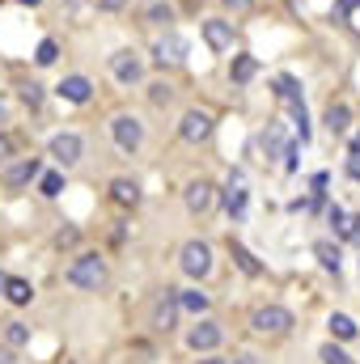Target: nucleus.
I'll return each instance as SVG.
<instances>
[{
	"mask_svg": "<svg viewBox=\"0 0 360 364\" xmlns=\"http://www.w3.org/2000/svg\"><path fill=\"white\" fill-rule=\"evenodd\" d=\"M55 93H60L64 102H73V106H85L93 97V85H90V77H64Z\"/></svg>",
	"mask_w": 360,
	"mask_h": 364,
	"instance_id": "obj_14",
	"label": "nucleus"
},
{
	"mask_svg": "<svg viewBox=\"0 0 360 364\" xmlns=\"http://www.w3.org/2000/svg\"><path fill=\"white\" fill-rule=\"evenodd\" d=\"M275 97H280L284 106H301V85H297L292 77H280V81H275Z\"/></svg>",
	"mask_w": 360,
	"mask_h": 364,
	"instance_id": "obj_23",
	"label": "nucleus"
},
{
	"mask_svg": "<svg viewBox=\"0 0 360 364\" xmlns=\"http://www.w3.org/2000/svg\"><path fill=\"white\" fill-rule=\"evenodd\" d=\"M199 364H225V360H216V356H208V360H199Z\"/></svg>",
	"mask_w": 360,
	"mask_h": 364,
	"instance_id": "obj_41",
	"label": "nucleus"
},
{
	"mask_svg": "<svg viewBox=\"0 0 360 364\" xmlns=\"http://www.w3.org/2000/svg\"><path fill=\"white\" fill-rule=\"evenodd\" d=\"M348 127H352V110L344 102H331L327 106V132L331 136H348Z\"/></svg>",
	"mask_w": 360,
	"mask_h": 364,
	"instance_id": "obj_15",
	"label": "nucleus"
},
{
	"mask_svg": "<svg viewBox=\"0 0 360 364\" xmlns=\"http://www.w3.org/2000/svg\"><path fill=\"white\" fill-rule=\"evenodd\" d=\"M179 136L186 144H203L208 136H212V114L208 110H186L179 123Z\"/></svg>",
	"mask_w": 360,
	"mask_h": 364,
	"instance_id": "obj_6",
	"label": "nucleus"
},
{
	"mask_svg": "<svg viewBox=\"0 0 360 364\" xmlns=\"http://www.w3.org/2000/svg\"><path fill=\"white\" fill-rule=\"evenodd\" d=\"M179 267H182V275H191V279H203V275L212 272V250H208V242H186L179 250Z\"/></svg>",
	"mask_w": 360,
	"mask_h": 364,
	"instance_id": "obj_4",
	"label": "nucleus"
},
{
	"mask_svg": "<svg viewBox=\"0 0 360 364\" xmlns=\"http://www.w3.org/2000/svg\"><path fill=\"white\" fill-rule=\"evenodd\" d=\"M38 174H43V161L26 157V161H17V166H9V170H4V186H9V191H21V186H30Z\"/></svg>",
	"mask_w": 360,
	"mask_h": 364,
	"instance_id": "obj_10",
	"label": "nucleus"
},
{
	"mask_svg": "<svg viewBox=\"0 0 360 364\" xmlns=\"http://www.w3.org/2000/svg\"><path fill=\"white\" fill-rule=\"evenodd\" d=\"M21 4H38V0H21Z\"/></svg>",
	"mask_w": 360,
	"mask_h": 364,
	"instance_id": "obj_42",
	"label": "nucleus"
},
{
	"mask_svg": "<svg viewBox=\"0 0 360 364\" xmlns=\"http://www.w3.org/2000/svg\"><path fill=\"white\" fill-rule=\"evenodd\" d=\"M38 191H43L47 199H55V195L64 191V174H60V170H47V174H38Z\"/></svg>",
	"mask_w": 360,
	"mask_h": 364,
	"instance_id": "obj_25",
	"label": "nucleus"
},
{
	"mask_svg": "<svg viewBox=\"0 0 360 364\" xmlns=\"http://www.w3.org/2000/svg\"><path fill=\"white\" fill-rule=\"evenodd\" d=\"M182 55H186V43H182L179 34H166V38H162V43L153 47V60H157L162 68H179Z\"/></svg>",
	"mask_w": 360,
	"mask_h": 364,
	"instance_id": "obj_12",
	"label": "nucleus"
},
{
	"mask_svg": "<svg viewBox=\"0 0 360 364\" xmlns=\"http://www.w3.org/2000/svg\"><path fill=\"white\" fill-rule=\"evenodd\" d=\"M348 242H356V246H360V216L348 220Z\"/></svg>",
	"mask_w": 360,
	"mask_h": 364,
	"instance_id": "obj_37",
	"label": "nucleus"
},
{
	"mask_svg": "<svg viewBox=\"0 0 360 364\" xmlns=\"http://www.w3.org/2000/svg\"><path fill=\"white\" fill-rule=\"evenodd\" d=\"M34 60H38L43 68H51V64L60 60V43H55V38H43V43H38V55H34Z\"/></svg>",
	"mask_w": 360,
	"mask_h": 364,
	"instance_id": "obj_27",
	"label": "nucleus"
},
{
	"mask_svg": "<svg viewBox=\"0 0 360 364\" xmlns=\"http://www.w3.org/2000/svg\"><path fill=\"white\" fill-rule=\"evenodd\" d=\"M327 326H331V335H335V339H356V335H360V326L348 318V314H331V322H327Z\"/></svg>",
	"mask_w": 360,
	"mask_h": 364,
	"instance_id": "obj_22",
	"label": "nucleus"
},
{
	"mask_svg": "<svg viewBox=\"0 0 360 364\" xmlns=\"http://www.w3.org/2000/svg\"><path fill=\"white\" fill-rule=\"evenodd\" d=\"M174 314H179V296L166 288L153 305V331H174Z\"/></svg>",
	"mask_w": 360,
	"mask_h": 364,
	"instance_id": "obj_13",
	"label": "nucleus"
},
{
	"mask_svg": "<svg viewBox=\"0 0 360 364\" xmlns=\"http://www.w3.org/2000/svg\"><path fill=\"white\" fill-rule=\"evenodd\" d=\"M182 203H186V212L203 216V212H212V208H216V186H212L208 178L186 182V191H182Z\"/></svg>",
	"mask_w": 360,
	"mask_h": 364,
	"instance_id": "obj_5",
	"label": "nucleus"
},
{
	"mask_svg": "<svg viewBox=\"0 0 360 364\" xmlns=\"http://www.w3.org/2000/svg\"><path fill=\"white\" fill-rule=\"evenodd\" d=\"M259 360V356H250V352H242V356H238V364H255Z\"/></svg>",
	"mask_w": 360,
	"mask_h": 364,
	"instance_id": "obj_39",
	"label": "nucleus"
},
{
	"mask_svg": "<svg viewBox=\"0 0 360 364\" xmlns=\"http://www.w3.org/2000/svg\"><path fill=\"white\" fill-rule=\"evenodd\" d=\"M250 331H255V335H288V331H292V314H288L284 305H263V309H255Z\"/></svg>",
	"mask_w": 360,
	"mask_h": 364,
	"instance_id": "obj_2",
	"label": "nucleus"
},
{
	"mask_svg": "<svg viewBox=\"0 0 360 364\" xmlns=\"http://www.w3.org/2000/svg\"><path fill=\"white\" fill-rule=\"evenodd\" d=\"M174 296H179V305L186 309V314H208V305H212V296L199 292V288H182V292H174Z\"/></svg>",
	"mask_w": 360,
	"mask_h": 364,
	"instance_id": "obj_19",
	"label": "nucleus"
},
{
	"mask_svg": "<svg viewBox=\"0 0 360 364\" xmlns=\"http://www.w3.org/2000/svg\"><path fill=\"white\" fill-rule=\"evenodd\" d=\"M229 255H233V263H238V267H242L246 275H259V272H263V267L255 263V255H250L242 242H233V237H229Z\"/></svg>",
	"mask_w": 360,
	"mask_h": 364,
	"instance_id": "obj_21",
	"label": "nucleus"
},
{
	"mask_svg": "<svg viewBox=\"0 0 360 364\" xmlns=\"http://www.w3.org/2000/svg\"><path fill=\"white\" fill-rule=\"evenodd\" d=\"M225 212H229V216H242V212H246V186H242L238 174H233L229 186H225Z\"/></svg>",
	"mask_w": 360,
	"mask_h": 364,
	"instance_id": "obj_17",
	"label": "nucleus"
},
{
	"mask_svg": "<svg viewBox=\"0 0 360 364\" xmlns=\"http://www.w3.org/2000/svg\"><path fill=\"white\" fill-rule=\"evenodd\" d=\"M216 343H221V326H216V322H208V318H203V322H195V326L186 331V348H191V352H212Z\"/></svg>",
	"mask_w": 360,
	"mask_h": 364,
	"instance_id": "obj_9",
	"label": "nucleus"
},
{
	"mask_svg": "<svg viewBox=\"0 0 360 364\" xmlns=\"http://www.w3.org/2000/svg\"><path fill=\"white\" fill-rule=\"evenodd\" d=\"M331 225H335V233H339V237H348V216H344L339 208H331Z\"/></svg>",
	"mask_w": 360,
	"mask_h": 364,
	"instance_id": "obj_32",
	"label": "nucleus"
},
{
	"mask_svg": "<svg viewBox=\"0 0 360 364\" xmlns=\"http://www.w3.org/2000/svg\"><path fill=\"white\" fill-rule=\"evenodd\" d=\"M318 360H322V364H352V360H348V352H344V348H335V343H327V348L318 352Z\"/></svg>",
	"mask_w": 360,
	"mask_h": 364,
	"instance_id": "obj_28",
	"label": "nucleus"
},
{
	"mask_svg": "<svg viewBox=\"0 0 360 364\" xmlns=\"http://www.w3.org/2000/svg\"><path fill=\"white\" fill-rule=\"evenodd\" d=\"M4 296H9V305H30L34 301V288L26 284V279H13V275H4Z\"/></svg>",
	"mask_w": 360,
	"mask_h": 364,
	"instance_id": "obj_18",
	"label": "nucleus"
},
{
	"mask_svg": "<svg viewBox=\"0 0 360 364\" xmlns=\"http://www.w3.org/2000/svg\"><path fill=\"white\" fill-rule=\"evenodd\" d=\"M110 199H115L119 208H136V203H140V186L132 178H115L110 182Z\"/></svg>",
	"mask_w": 360,
	"mask_h": 364,
	"instance_id": "obj_16",
	"label": "nucleus"
},
{
	"mask_svg": "<svg viewBox=\"0 0 360 364\" xmlns=\"http://www.w3.org/2000/svg\"><path fill=\"white\" fill-rule=\"evenodd\" d=\"M55 246H77V229H60L55 233Z\"/></svg>",
	"mask_w": 360,
	"mask_h": 364,
	"instance_id": "obj_33",
	"label": "nucleus"
},
{
	"mask_svg": "<svg viewBox=\"0 0 360 364\" xmlns=\"http://www.w3.org/2000/svg\"><path fill=\"white\" fill-rule=\"evenodd\" d=\"M348 174L360 182V132L352 136V153H348Z\"/></svg>",
	"mask_w": 360,
	"mask_h": 364,
	"instance_id": "obj_30",
	"label": "nucleus"
},
{
	"mask_svg": "<svg viewBox=\"0 0 360 364\" xmlns=\"http://www.w3.org/2000/svg\"><path fill=\"white\" fill-rule=\"evenodd\" d=\"M4 339H9V348H26L30 343V326L26 322H9L4 326Z\"/></svg>",
	"mask_w": 360,
	"mask_h": 364,
	"instance_id": "obj_26",
	"label": "nucleus"
},
{
	"mask_svg": "<svg viewBox=\"0 0 360 364\" xmlns=\"http://www.w3.org/2000/svg\"><path fill=\"white\" fill-rule=\"evenodd\" d=\"M314 255H318V263H322L327 272L339 275V246H331V242H318V246H314Z\"/></svg>",
	"mask_w": 360,
	"mask_h": 364,
	"instance_id": "obj_24",
	"label": "nucleus"
},
{
	"mask_svg": "<svg viewBox=\"0 0 360 364\" xmlns=\"http://www.w3.org/2000/svg\"><path fill=\"white\" fill-rule=\"evenodd\" d=\"M225 9H233V13H250L255 0H225Z\"/></svg>",
	"mask_w": 360,
	"mask_h": 364,
	"instance_id": "obj_35",
	"label": "nucleus"
},
{
	"mask_svg": "<svg viewBox=\"0 0 360 364\" xmlns=\"http://www.w3.org/2000/svg\"><path fill=\"white\" fill-rule=\"evenodd\" d=\"M127 0H102V9H123Z\"/></svg>",
	"mask_w": 360,
	"mask_h": 364,
	"instance_id": "obj_38",
	"label": "nucleus"
},
{
	"mask_svg": "<svg viewBox=\"0 0 360 364\" xmlns=\"http://www.w3.org/2000/svg\"><path fill=\"white\" fill-rule=\"evenodd\" d=\"M203 38H208L212 51H233V26L221 21V17H208L203 21Z\"/></svg>",
	"mask_w": 360,
	"mask_h": 364,
	"instance_id": "obj_11",
	"label": "nucleus"
},
{
	"mask_svg": "<svg viewBox=\"0 0 360 364\" xmlns=\"http://www.w3.org/2000/svg\"><path fill=\"white\" fill-rule=\"evenodd\" d=\"M110 73H115V81L136 85V81L144 77V60H140L136 51H115V55H110Z\"/></svg>",
	"mask_w": 360,
	"mask_h": 364,
	"instance_id": "obj_7",
	"label": "nucleus"
},
{
	"mask_svg": "<svg viewBox=\"0 0 360 364\" xmlns=\"http://www.w3.org/2000/svg\"><path fill=\"white\" fill-rule=\"evenodd\" d=\"M229 73H233V81H238V85H246V81H255L259 60H255V55H233V68H229Z\"/></svg>",
	"mask_w": 360,
	"mask_h": 364,
	"instance_id": "obj_20",
	"label": "nucleus"
},
{
	"mask_svg": "<svg viewBox=\"0 0 360 364\" xmlns=\"http://www.w3.org/2000/svg\"><path fill=\"white\" fill-rule=\"evenodd\" d=\"M149 97H153V106H166V102L174 97V90H170L166 81H157V85H153V93H149Z\"/></svg>",
	"mask_w": 360,
	"mask_h": 364,
	"instance_id": "obj_31",
	"label": "nucleus"
},
{
	"mask_svg": "<svg viewBox=\"0 0 360 364\" xmlns=\"http://www.w3.org/2000/svg\"><path fill=\"white\" fill-rule=\"evenodd\" d=\"M68 284L73 288H85V292H97L106 284V259L102 255H77L68 263Z\"/></svg>",
	"mask_w": 360,
	"mask_h": 364,
	"instance_id": "obj_1",
	"label": "nucleus"
},
{
	"mask_svg": "<svg viewBox=\"0 0 360 364\" xmlns=\"http://www.w3.org/2000/svg\"><path fill=\"white\" fill-rule=\"evenodd\" d=\"M60 364H73V360H60Z\"/></svg>",
	"mask_w": 360,
	"mask_h": 364,
	"instance_id": "obj_43",
	"label": "nucleus"
},
{
	"mask_svg": "<svg viewBox=\"0 0 360 364\" xmlns=\"http://www.w3.org/2000/svg\"><path fill=\"white\" fill-rule=\"evenodd\" d=\"M149 21H170V9H166V4H153V9H149Z\"/></svg>",
	"mask_w": 360,
	"mask_h": 364,
	"instance_id": "obj_34",
	"label": "nucleus"
},
{
	"mask_svg": "<svg viewBox=\"0 0 360 364\" xmlns=\"http://www.w3.org/2000/svg\"><path fill=\"white\" fill-rule=\"evenodd\" d=\"M0 364H13V356H9V352H4V348H0Z\"/></svg>",
	"mask_w": 360,
	"mask_h": 364,
	"instance_id": "obj_40",
	"label": "nucleus"
},
{
	"mask_svg": "<svg viewBox=\"0 0 360 364\" xmlns=\"http://www.w3.org/2000/svg\"><path fill=\"white\" fill-rule=\"evenodd\" d=\"M21 102H26L30 110H38V106H43V85H34V81H30V85H21Z\"/></svg>",
	"mask_w": 360,
	"mask_h": 364,
	"instance_id": "obj_29",
	"label": "nucleus"
},
{
	"mask_svg": "<svg viewBox=\"0 0 360 364\" xmlns=\"http://www.w3.org/2000/svg\"><path fill=\"white\" fill-rule=\"evenodd\" d=\"M9 157H13V140H9V136H0V166H4Z\"/></svg>",
	"mask_w": 360,
	"mask_h": 364,
	"instance_id": "obj_36",
	"label": "nucleus"
},
{
	"mask_svg": "<svg viewBox=\"0 0 360 364\" xmlns=\"http://www.w3.org/2000/svg\"><path fill=\"white\" fill-rule=\"evenodd\" d=\"M110 136H115V144H119L123 153H136V149L144 144V123H140L136 114H115V119H110Z\"/></svg>",
	"mask_w": 360,
	"mask_h": 364,
	"instance_id": "obj_3",
	"label": "nucleus"
},
{
	"mask_svg": "<svg viewBox=\"0 0 360 364\" xmlns=\"http://www.w3.org/2000/svg\"><path fill=\"white\" fill-rule=\"evenodd\" d=\"M81 153H85V144H81V136H77V132H60V136L51 140V157H55L60 166H77V161H81Z\"/></svg>",
	"mask_w": 360,
	"mask_h": 364,
	"instance_id": "obj_8",
	"label": "nucleus"
}]
</instances>
